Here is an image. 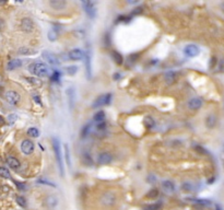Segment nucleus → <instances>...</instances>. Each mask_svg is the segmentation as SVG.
I'll return each instance as SVG.
<instances>
[{
    "label": "nucleus",
    "mask_w": 224,
    "mask_h": 210,
    "mask_svg": "<svg viewBox=\"0 0 224 210\" xmlns=\"http://www.w3.org/2000/svg\"><path fill=\"white\" fill-rule=\"evenodd\" d=\"M111 101H112V94H111V93H106V94L104 95L98 96V98L93 102L92 107H93V109H98V107H101L103 105H109L111 104Z\"/></svg>",
    "instance_id": "nucleus-4"
},
{
    "label": "nucleus",
    "mask_w": 224,
    "mask_h": 210,
    "mask_svg": "<svg viewBox=\"0 0 224 210\" xmlns=\"http://www.w3.org/2000/svg\"><path fill=\"white\" fill-rule=\"evenodd\" d=\"M84 65H85V73L87 79L92 78V55L91 51H87L84 53Z\"/></svg>",
    "instance_id": "nucleus-5"
},
{
    "label": "nucleus",
    "mask_w": 224,
    "mask_h": 210,
    "mask_svg": "<svg viewBox=\"0 0 224 210\" xmlns=\"http://www.w3.org/2000/svg\"><path fill=\"white\" fill-rule=\"evenodd\" d=\"M0 176L4 178H10V172L7 167H0Z\"/></svg>",
    "instance_id": "nucleus-36"
},
{
    "label": "nucleus",
    "mask_w": 224,
    "mask_h": 210,
    "mask_svg": "<svg viewBox=\"0 0 224 210\" xmlns=\"http://www.w3.org/2000/svg\"><path fill=\"white\" fill-rule=\"evenodd\" d=\"M4 28V21L2 19H0V31H2Z\"/></svg>",
    "instance_id": "nucleus-49"
},
{
    "label": "nucleus",
    "mask_w": 224,
    "mask_h": 210,
    "mask_svg": "<svg viewBox=\"0 0 224 210\" xmlns=\"http://www.w3.org/2000/svg\"><path fill=\"white\" fill-rule=\"evenodd\" d=\"M68 57L71 60H81L82 58H84V51L80 48H74L68 53Z\"/></svg>",
    "instance_id": "nucleus-14"
},
{
    "label": "nucleus",
    "mask_w": 224,
    "mask_h": 210,
    "mask_svg": "<svg viewBox=\"0 0 224 210\" xmlns=\"http://www.w3.org/2000/svg\"><path fill=\"white\" fill-rule=\"evenodd\" d=\"M21 151L26 156L32 154L33 151H34V143L29 139H24L21 142Z\"/></svg>",
    "instance_id": "nucleus-8"
},
{
    "label": "nucleus",
    "mask_w": 224,
    "mask_h": 210,
    "mask_svg": "<svg viewBox=\"0 0 224 210\" xmlns=\"http://www.w3.org/2000/svg\"><path fill=\"white\" fill-rule=\"evenodd\" d=\"M60 72L59 71H57V70H55L54 72H53V75H51V79L53 80V81H55V82H58L59 80H60Z\"/></svg>",
    "instance_id": "nucleus-39"
},
{
    "label": "nucleus",
    "mask_w": 224,
    "mask_h": 210,
    "mask_svg": "<svg viewBox=\"0 0 224 210\" xmlns=\"http://www.w3.org/2000/svg\"><path fill=\"white\" fill-rule=\"evenodd\" d=\"M141 12H142V7H139L136 10L132 11V14H137V13H141Z\"/></svg>",
    "instance_id": "nucleus-48"
},
{
    "label": "nucleus",
    "mask_w": 224,
    "mask_h": 210,
    "mask_svg": "<svg viewBox=\"0 0 224 210\" xmlns=\"http://www.w3.org/2000/svg\"><path fill=\"white\" fill-rule=\"evenodd\" d=\"M120 77H121V76H120V73H115V75H114V80H116V81H117V80L120 79Z\"/></svg>",
    "instance_id": "nucleus-51"
},
{
    "label": "nucleus",
    "mask_w": 224,
    "mask_h": 210,
    "mask_svg": "<svg viewBox=\"0 0 224 210\" xmlns=\"http://www.w3.org/2000/svg\"><path fill=\"white\" fill-rule=\"evenodd\" d=\"M176 77H177V75L175 71H167L164 75V79H165L167 84H172L176 81Z\"/></svg>",
    "instance_id": "nucleus-20"
},
{
    "label": "nucleus",
    "mask_w": 224,
    "mask_h": 210,
    "mask_svg": "<svg viewBox=\"0 0 224 210\" xmlns=\"http://www.w3.org/2000/svg\"><path fill=\"white\" fill-rule=\"evenodd\" d=\"M27 135L32 138H37L40 136V131H38V129L35 128V127H31V128L27 129Z\"/></svg>",
    "instance_id": "nucleus-28"
},
{
    "label": "nucleus",
    "mask_w": 224,
    "mask_h": 210,
    "mask_svg": "<svg viewBox=\"0 0 224 210\" xmlns=\"http://www.w3.org/2000/svg\"><path fill=\"white\" fill-rule=\"evenodd\" d=\"M194 201L200 207H206V206H210V205H211V201L208 199H194Z\"/></svg>",
    "instance_id": "nucleus-33"
},
{
    "label": "nucleus",
    "mask_w": 224,
    "mask_h": 210,
    "mask_svg": "<svg viewBox=\"0 0 224 210\" xmlns=\"http://www.w3.org/2000/svg\"><path fill=\"white\" fill-rule=\"evenodd\" d=\"M4 117H1V116H0V123H4Z\"/></svg>",
    "instance_id": "nucleus-53"
},
{
    "label": "nucleus",
    "mask_w": 224,
    "mask_h": 210,
    "mask_svg": "<svg viewBox=\"0 0 224 210\" xmlns=\"http://www.w3.org/2000/svg\"><path fill=\"white\" fill-rule=\"evenodd\" d=\"M145 125L147 126V128L148 129H152L153 127L155 126V122H154V119L152 118V117H150V116H147L145 118Z\"/></svg>",
    "instance_id": "nucleus-27"
},
{
    "label": "nucleus",
    "mask_w": 224,
    "mask_h": 210,
    "mask_svg": "<svg viewBox=\"0 0 224 210\" xmlns=\"http://www.w3.org/2000/svg\"><path fill=\"white\" fill-rule=\"evenodd\" d=\"M58 198L56 196L54 195H51V196H47L46 199H45V203H46V206L48 209L51 210H54L56 207L58 206Z\"/></svg>",
    "instance_id": "nucleus-16"
},
{
    "label": "nucleus",
    "mask_w": 224,
    "mask_h": 210,
    "mask_svg": "<svg viewBox=\"0 0 224 210\" xmlns=\"http://www.w3.org/2000/svg\"><path fill=\"white\" fill-rule=\"evenodd\" d=\"M96 128H98V130L103 131L106 128V123L105 122H101V123H96Z\"/></svg>",
    "instance_id": "nucleus-42"
},
{
    "label": "nucleus",
    "mask_w": 224,
    "mask_h": 210,
    "mask_svg": "<svg viewBox=\"0 0 224 210\" xmlns=\"http://www.w3.org/2000/svg\"><path fill=\"white\" fill-rule=\"evenodd\" d=\"M8 119H9V123L10 124H13L15 120H17V115H14V114H13V115H10L8 117Z\"/></svg>",
    "instance_id": "nucleus-45"
},
{
    "label": "nucleus",
    "mask_w": 224,
    "mask_h": 210,
    "mask_svg": "<svg viewBox=\"0 0 224 210\" xmlns=\"http://www.w3.org/2000/svg\"><path fill=\"white\" fill-rule=\"evenodd\" d=\"M21 29L26 33H31L33 32V30L35 28V24L34 22L32 21V19L30 18H23L21 20Z\"/></svg>",
    "instance_id": "nucleus-9"
},
{
    "label": "nucleus",
    "mask_w": 224,
    "mask_h": 210,
    "mask_svg": "<svg viewBox=\"0 0 224 210\" xmlns=\"http://www.w3.org/2000/svg\"><path fill=\"white\" fill-rule=\"evenodd\" d=\"M82 6H83L84 11L87 12V14L89 15L91 19L95 18V14H96L95 8H94V4H92L91 1H82Z\"/></svg>",
    "instance_id": "nucleus-12"
},
{
    "label": "nucleus",
    "mask_w": 224,
    "mask_h": 210,
    "mask_svg": "<svg viewBox=\"0 0 224 210\" xmlns=\"http://www.w3.org/2000/svg\"><path fill=\"white\" fill-rule=\"evenodd\" d=\"M148 182H150L151 184H153V183H155L156 182V177H155V175H149V177H148Z\"/></svg>",
    "instance_id": "nucleus-44"
},
{
    "label": "nucleus",
    "mask_w": 224,
    "mask_h": 210,
    "mask_svg": "<svg viewBox=\"0 0 224 210\" xmlns=\"http://www.w3.org/2000/svg\"><path fill=\"white\" fill-rule=\"evenodd\" d=\"M18 54L24 55V56H27V55H35L36 54V51L33 49V48H31V47H26V46H24V47L19 48Z\"/></svg>",
    "instance_id": "nucleus-23"
},
{
    "label": "nucleus",
    "mask_w": 224,
    "mask_h": 210,
    "mask_svg": "<svg viewBox=\"0 0 224 210\" xmlns=\"http://www.w3.org/2000/svg\"><path fill=\"white\" fill-rule=\"evenodd\" d=\"M184 54L189 58H194V57H197L199 54H200V49L197 45L195 44H189L187 45L186 47L184 48Z\"/></svg>",
    "instance_id": "nucleus-7"
},
{
    "label": "nucleus",
    "mask_w": 224,
    "mask_h": 210,
    "mask_svg": "<svg viewBox=\"0 0 224 210\" xmlns=\"http://www.w3.org/2000/svg\"><path fill=\"white\" fill-rule=\"evenodd\" d=\"M57 38H58V32L55 29H51L48 32V40L51 41V42H55Z\"/></svg>",
    "instance_id": "nucleus-30"
},
{
    "label": "nucleus",
    "mask_w": 224,
    "mask_h": 210,
    "mask_svg": "<svg viewBox=\"0 0 224 210\" xmlns=\"http://www.w3.org/2000/svg\"><path fill=\"white\" fill-rule=\"evenodd\" d=\"M17 203L22 207V208H25L26 207V199L22 196H18L17 197Z\"/></svg>",
    "instance_id": "nucleus-37"
},
{
    "label": "nucleus",
    "mask_w": 224,
    "mask_h": 210,
    "mask_svg": "<svg viewBox=\"0 0 224 210\" xmlns=\"http://www.w3.org/2000/svg\"><path fill=\"white\" fill-rule=\"evenodd\" d=\"M53 148H54L55 156H56V161H57L58 169H59L60 175L64 177V176H65V169H64V162H62L61 148H60V142H59V140L56 139V138L53 139Z\"/></svg>",
    "instance_id": "nucleus-2"
},
{
    "label": "nucleus",
    "mask_w": 224,
    "mask_h": 210,
    "mask_svg": "<svg viewBox=\"0 0 224 210\" xmlns=\"http://www.w3.org/2000/svg\"><path fill=\"white\" fill-rule=\"evenodd\" d=\"M66 72L70 76H73L78 72V67L77 66H68V67H66Z\"/></svg>",
    "instance_id": "nucleus-35"
},
{
    "label": "nucleus",
    "mask_w": 224,
    "mask_h": 210,
    "mask_svg": "<svg viewBox=\"0 0 224 210\" xmlns=\"http://www.w3.org/2000/svg\"><path fill=\"white\" fill-rule=\"evenodd\" d=\"M22 66V60L21 59H12L7 64V69L8 70H14L17 68H20Z\"/></svg>",
    "instance_id": "nucleus-21"
},
{
    "label": "nucleus",
    "mask_w": 224,
    "mask_h": 210,
    "mask_svg": "<svg viewBox=\"0 0 224 210\" xmlns=\"http://www.w3.org/2000/svg\"><path fill=\"white\" fill-rule=\"evenodd\" d=\"M93 119H94V122H96V123H101V122H104V119H105V112H103V111H100V112H98L96 114H95V115H94Z\"/></svg>",
    "instance_id": "nucleus-26"
},
{
    "label": "nucleus",
    "mask_w": 224,
    "mask_h": 210,
    "mask_svg": "<svg viewBox=\"0 0 224 210\" xmlns=\"http://www.w3.org/2000/svg\"><path fill=\"white\" fill-rule=\"evenodd\" d=\"M217 71L221 73H224V58H222L220 62H217Z\"/></svg>",
    "instance_id": "nucleus-40"
},
{
    "label": "nucleus",
    "mask_w": 224,
    "mask_h": 210,
    "mask_svg": "<svg viewBox=\"0 0 224 210\" xmlns=\"http://www.w3.org/2000/svg\"><path fill=\"white\" fill-rule=\"evenodd\" d=\"M29 70L32 75H35L40 78H45L49 76V67L44 62H33L29 66Z\"/></svg>",
    "instance_id": "nucleus-1"
},
{
    "label": "nucleus",
    "mask_w": 224,
    "mask_h": 210,
    "mask_svg": "<svg viewBox=\"0 0 224 210\" xmlns=\"http://www.w3.org/2000/svg\"><path fill=\"white\" fill-rule=\"evenodd\" d=\"M91 129H92V124H91V123L87 124V125L83 127V129H82V133H81V136H82V138L87 137V135L91 133Z\"/></svg>",
    "instance_id": "nucleus-31"
},
{
    "label": "nucleus",
    "mask_w": 224,
    "mask_h": 210,
    "mask_svg": "<svg viewBox=\"0 0 224 210\" xmlns=\"http://www.w3.org/2000/svg\"><path fill=\"white\" fill-rule=\"evenodd\" d=\"M82 163L85 167H92L93 165V159L91 158L89 153H84L83 156H82Z\"/></svg>",
    "instance_id": "nucleus-25"
},
{
    "label": "nucleus",
    "mask_w": 224,
    "mask_h": 210,
    "mask_svg": "<svg viewBox=\"0 0 224 210\" xmlns=\"http://www.w3.org/2000/svg\"><path fill=\"white\" fill-rule=\"evenodd\" d=\"M217 117L214 115V114H210V115L207 116L206 126L208 127V128H210V129L214 128L215 125H217Z\"/></svg>",
    "instance_id": "nucleus-19"
},
{
    "label": "nucleus",
    "mask_w": 224,
    "mask_h": 210,
    "mask_svg": "<svg viewBox=\"0 0 224 210\" xmlns=\"http://www.w3.org/2000/svg\"><path fill=\"white\" fill-rule=\"evenodd\" d=\"M66 93H67V96H68L69 106H70V109H72L73 106H74V103H76V90H74L73 87H70L68 88V90L66 91Z\"/></svg>",
    "instance_id": "nucleus-15"
},
{
    "label": "nucleus",
    "mask_w": 224,
    "mask_h": 210,
    "mask_svg": "<svg viewBox=\"0 0 224 210\" xmlns=\"http://www.w3.org/2000/svg\"><path fill=\"white\" fill-rule=\"evenodd\" d=\"M192 188V185L190 184V183H185L184 185H183V189L184 190H187V192H190Z\"/></svg>",
    "instance_id": "nucleus-43"
},
{
    "label": "nucleus",
    "mask_w": 224,
    "mask_h": 210,
    "mask_svg": "<svg viewBox=\"0 0 224 210\" xmlns=\"http://www.w3.org/2000/svg\"><path fill=\"white\" fill-rule=\"evenodd\" d=\"M117 201V196L114 192L112 190H107L104 192L100 196V203L104 207H113Z\"/></svg>",
    "instance_id": "nucleus-3"
},
{
    "label": "nucleus",
    "mask_w": 224,
    "mask_h": 210,
    "mask_svg": "<svg viewBox=\"0 0 224 210\" xmlns=\"http://www.w3.org/2000/svg\"><path fill=\"white\" fill-rule=\"evenodd\" d=\"M43 58L46 60L47 62H49V64L53 65V66H58L59 64H60L59 58H58L55 54L49 53V51H44L43 53Z\"/></svg>",
    "instance_id": "nucleus-10"
},
{
    "label": "nucleus",
    "mask_w": 224,
    "mask_h": 210,
    "mask_svg": "<svg viewBox=\"0 0 224 210\" xmlns=\"http://www.w3.org/2000/svg\"><path fill=\"white\" fill-rule=\"evenodd\" d=\"M65 148V158H66V162L68 163V167H71V160H70V153H69V147L67 143H65L64 146Z\"/></svg>",
    "instance_id": "nucleus-32"
},
{
    "label": "nucleus",
    "mask_w": 224,
    "mask_h": 210,
    "mask_svg": "<svg viewBox=\"0 0 224 210\" xmlns=\"http://www.w3.org/2000/svg\"><path fill=\"white\" fill-rule=\"evenodd\" d=\"M112 57H113V59H114V62H115L117 65H123L124 58L118 51H112Z\"/></svg>",
    "instance_id": "nucleus-24"
},
{
    "label": "nucleus",
    "mask_w": 224,
    "mask_h": 210,
    "mask_svg": "<svg viewBox=\"0 0 224 210\" xmlns=\"http://www.w3.org/2000/svg\"><path fill=\"white\" fill-rule=\"evenodd\" d=\"M162 208V203H151V205H148V206H145V210H160Z\"/></svg>",
    "instance_id": "nucleus-29"
},
{
    "label": "nucleus",
    "mask_w": 224,
    "mask_h": 210,
    "mask_svg": "<svg viewBox=\"0 0 224 210\" xmlns=\"http://www.w3.org/2000/svg\"><path fill=\"white\" fill-rule=\"evenodd\" d=\"M34 100H35V102H36V103H38L40 105H42V101H40V98H38L37 95H35V96H34Z\"/></svg>",
    "instance_id": "nucleus-50"
},
{
    "label": "nucleus",
    "mask_w": 224,
    "mask_h": 210,
    "mask_svg": "<svg viewBox=\"0 0 224 210\" xmlns=\"http://www.w3.org/2000/svg\"><path fill=\"white\" fill-rule=\"evenodd\" d=\"M37 183H40V184H44V185H48V186H53V187H56V185L54 183H51L49 181H46V180H44V178H40V180H37Z\"/></svg>",
    "instance_id": "nucleus-41"
},
{
    "label": "nucleus",
    "mask_w": 224,
    "mask_h": 210,
    "mask_svg": "<svg viewBox=\"0 0 224 210\" xmlns=\"http://www.w3.org/2000/svg\"><path fill=\"white\" fill-rule=\"evenodd\" d=\"M15 184H17V186H18L20 189H24V188H25V185L23 184V183H20V182H15Z\"/></svg>",
    "instance_id": "nucleus-47"
},
{
    "label": "nucleus",
    "mask_w": 224,
    "mask_h": 210,
    "mask_svg": "<svg viewBox=\"0 0 224 210\" xmlns=\"http://www.w3.org/2000/svg\"><path fill=\"white\" fill-rule=\"evenodd\" d=\"M162 187L164 188V190L167 192V193H173L174 190H175V185H174V183L173 182L168 181V180H166V181L163 182Z\"/></svg>",
    "instance_id": "nucleus-22"
},
{
    "label": "nucleus",
    "mask_w": 224,
    "mask_h": 210,
    "mask_svg": "<svg viewBox=\"0 0 224 210\" xmlns=\"http://www.w3.org/2000/svg\"><path fill=\"white\" fill-rule=\"evenodd\" d=\"M26 80L29 81V82H31L32 84H34V85H37V87H40V85H42V81H40V79H36V78H26Z\"/></svg>",
    "instance_id": "nucleus-38"
},
{
    "label": "nucleus",
    "mask_w": 224,
    "mask_h": 210,
    "mask_svg": "<svg viewBox=\"0 0 224 210\" xmlns=\"http://www.w3.org/2000/svg\"><path fill=\"white\" fill-rule=\"evenodd\" d=\"M220 7H221V10H222V11L224 12V2H222V4H220Z\"/></svg>",
    "instance_id": "nucleus-52"
},
{
    "label": "nucleus",
    "mask_w": 224,
    "mask_h": 210,
    "mask_svg": "<svg viewBox=\"0 0 224 210\" xmlns=\"http://www.w3.org/2000/svg\"><path fill=\"white\" fill-rule=\"evenodd\" d=\"M6 161H7L8 165H9L11 169H13V170H19L20 167H21V163H20V161H19L17 158H14V156H7Z\"/></svg>",
    "instance_id": "nucleus-17"
},
{
    "label": "nucleus",
    "mask_w": 224,
    "mask_h": 210,
    "mask_svg": "<svg viewBox=\"0 0 224 210\" xmlns=\"http://www.w3.org/2000/svg\"><path fill=\"white\" fill-rule=\"evenodd\" d=\"M128 4H138V1H128Z\"/></svg>",
    "instance_id": "nucleus-54"
},
{
    "label": "nucleus",
    "mask_w": 224,
    "mask_h": 210,
    "mask_svg": "<svg viewBox=\"0 0 224 210\" xmlns=\"http://www.w3.org/2000/svg\"><path fill=\"white\" fill-rule=\"evenodd\" d=\"M113 156L109 152H101L98 156V163L100 165H106L112 162Z\"/></svg>",
    "instance_id": "nucleus-11"
},
{
    "label": "nucleus",
    "mask_w": 224,
    "mask_h": 210,
    "mask_svg": "<svg viewBox=\"0 0 224 210\" xmlns=\"http://www.w3.org/2000/svg\"><path fill=\"white\" fill-rule=\"evenodd\" d=\"M4 98L7 100L8 103H10L11 105H18L21 101V95L19 94L17 91H8L7 93L4 94Z\"/></svg>",
    "instance_id": "nucleus-6"
},
{
    "label": "nucleus",
    "mask_w": 224,
    "mask_h": 210,
    "mask_svg": "<svg viewBox=\"0 0 224 210\" xmlns=\"http://www.w3.org/2000/svg\"><path fill=\"white\" fill-rule=\"evenodd\" d=\"M49 6L54 10H62L67 6V2L64 1V0H51L49 1Z\"/></svg>",
    "instance_id": "nucleus-18"
},
{
    "label": "nucleus",
    "mask_w": 224,
    "mask_h": 210,
    "mask_svg": "<svg viewBox=\"0 0 224 210\" xmlns=\"http://www.w3.org/2000/svg\"><path fill=\"white\" fill-rule=\"evenodd\" d=\"M210 62H210V68H213L214 66L217 65V58H215V57H212V58H211V60H210Z\"/></svg>",
    "instance_id": "nucleus-46"
},
{
    "label": "nucleus",
    "mask_w": 224,
    "mask_h": 210,
    "mask_svg": "<svg viewBox=\"0 0 224 210\" xmlns=\"http://www.w3.org/2000/svg\"><path fill=\"white\" fill-rule=\"evenodd\" d=\"M159 189H156V188H153V189H151L150 192L147 194V197L148 198H150V199H155L156 197L159 196Z\"/></svg>",
    "instance_id": "nucleus-34"
},
{
    "label": "nucleus",
    "mask_w": 224,
    "mask_h": 210,
    "mask_svg": "<svg viewBox=\"0 0 224 210\" xmlns=\"http://www.w3.org/2000/svg\"><path fill=\"white\" fill-rule=\"evenodd\" d=\"M203 102L200 98H192L188 101V107L192 111H197L202 107Z\"/></svg>",
    "instance_id": "nucleus-13"
}]
</instances>
